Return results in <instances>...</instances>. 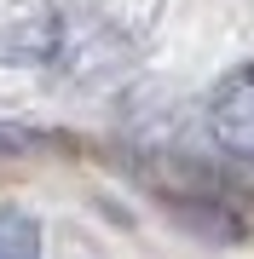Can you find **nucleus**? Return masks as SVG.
<instances>
[{
    "label": "nucleus",
    "instance_id": "nucleus-3",
    "mask_svg": "<svg viewBox=\"0 0 254 259\" xmlns=\"http://www.w3.org/2000/svg\"><path fill=\"white\" fill-rule=\"evenodd\" d=\"M0 259H41V225L18 207H0Z\"/></svg>",
    "mask_w": 254,
    "mask_h": 259
},
{
    "label": "nucleus",
    "instance_id": "nucleus-1",
    "mask_svg": "<svg viewBox=\"0 0 254 259\" xmlns=\"http://www.w3.org/2000/svg\"><path fill=\"white\" fill-rule=\"evenodd\" d=\"M58 6L52 0H0V64H47L58 52Z\"/></svg>",
    "mask_w": 254,
    "mask_h": 259
},
{
    "label": "nucleus",
    "instance_id": "nucleus-2",
    "mask_svg": "<svg viewBox=\"0 0 254 259\" xmlns=\"http://www.w3.org/2000/svg\"><path fill=\"white\" fill-rule=\"evenodd\" d=\"M208 133L237 161H254V64H237L208 98Z\"/></svg>",
    "mask_w": 254,
    "mask_h": 259
}]
</instances>
